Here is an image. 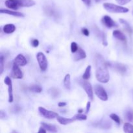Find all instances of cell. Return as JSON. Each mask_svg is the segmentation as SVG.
<instances>
[{
	"label": "cell",
	"instance_id": "41",
	"mask_svg": "<svg viewBox=\"0 0 133 133\" xmlns=\"http://www.w3.org/2000/svg\"><path fill=\"white\" fill-rule=\"evenodd\" d=\"M46 131H47V130L45 129H44L43 127H41L40 128V129H39L38 132L39 133L40 132H46Z\"/></svg>",
	"mask_w": 133,
	"mask_h": 133
},
{
	"label": "cell",
	"instance_id": "3",
	"mask_svg": "<svg viewBox=\"0 0 133 133\" xmlns=\"http://www.w3.org/2000/svg\"><path fill=\"white\" fill-rule=\"evenodd\" d=\"M78 83L79 84V85L84 90V91L87 93V96L89 97L90 100L94 99V91L93 88H92V85H91L90 83L88 81H87V80L85 79H79L78 80Z\"/></svg>",
	"mask_w": 133,
	"mask_h": 133
},
{
	"label": "cell",
	"instance_id": "32",
	"mask_svg": "<svg viewBox=\"0 0 133 133\" xmlns=\"http://www.w3.org/2000/svg\"><path fill=\"white\" fill-rule=\"evenodd\" d=\"M78 47L77 44L76 42H72L71 44V51L73 53H76L77 51L78 50Z\"/></svg>",
	"mask_w": 133,
	"mask_h": 133
},
{
	"label": "cell",
	"instance_id": "26",
	"mask_svg": "<svg viewBox=\"0 0 133 133\" xmlns=\"http://www.w3.org/2000/svg\"><path fill=\"white\" fill-rule=\"evenodd\" d=\"M91 75V66H88L86 68L85 71L83 75V79L85 80H88L90 79Z\"/></svg>",
	"mask_w": 133,
	"mask_h": 133
},
{
	"label": "cell",
	"instance_id": "16",
	"mask_svg": "<svg viewBox=\"0 0 133 133\" xmlns=\"http://www.w3.org/2000/svg\"><path fill=\"white\" fill-rule=\"evenodd\" d=\"M48 94L53 98H57L61 94V91L55 87H52L48 90Z\"/></svg>",
	"mask_w": 133,
	"mask_h": 133
},
{
	"label": "cell",
	"instance_id": "6",
	"mask_svg": "<svg viewBox=\"0 0 133 133\" xmlns=\"http://www.w3.org/2000/svg\"><path fill=\"white\" fill-rule=\"evenodd\" d=\"M36 58H37L40 70L42 71H45L48 68V61L44 53L42 52L38 53L36 55Z\"/></svg>",
	"mask_w": 133,
	"mask_h": 133
},
{
	"label": "cell",
	"instance_id": "20",
	"mask_svg": "<svg viewBox=\"0 0 133 133\" xmlns=\"http://www.w3.org/2000/svg\"><path fill=\"white\" fill-rule=\"evenodd\" d=\"M3 30L4 32H5V33L11 34L14 32V31L16 30V27L14 24L9 23V24H6L4 26Z\"/></svg>",
	"mask_w": 133,
	"mask_h": 133
},
{
	"label": "cell",
	"instance_id": "5",
	"mask_svg": "<svg viewBox=\"0 0 133 133\" xmlns=\"http://www.w3.org/2000/svg\"><path fill=\"white\" fill-rule=\"evenodd\" d=\"M94 92L96 96L101 100L106 101L108 100V95L106 91L104 89L103 87L99 84H96L94 86Z\"/></svg>",
	"mask_w": 133,
	"mask_h": 133
},
{
	"label": "cell",
	"instance_id": "2",
	"mask_svg": "<svg viewBox=\"0 0 133 133\" xmlns=\"http://www.w3.org/2000/svg\"><path fill=\"white\" fill-rule=\"evenodd\" d=\"M103 7L107 11L112 13H126L129 12V9L127 8L110 3H105L103 4Z\"/></svg>",
	"mask_w": 133,
	"mask_h": 133
},
{
	"label": "cell",
	"instance_id": "19",
	"mask_svg": "<svg viewBox=\"0 0 133 133\" xmlns=\"http://www.w3.org/2000/svg\"><path fill=\"white\" fill-rule=\"evenodd\" d=\"M20 6L30 7L35 5V2L33 0H18Z\"/></svg>",
	"mask_w": 133,
	"mask_h": 133
},
{
	"label": "cell",
	"instance_id": "28",
	"mask_svg": "<svg viewBox=\"0 0 133 133\" xmlns=\"http://www.w3.org/2000/svg\"><path fill=\"white\" fill-rule=\"evenodd\" d=\"M73 119L74 120H86L87 119V116L85 115V114H81V113H79V114H77L73 117Z\"/></svg>",
	"mask_w": 133,
	"mask_h": 133
},
{
	"label": "cell",
	"instance_id": "4",
	"mask_svg": "<svg viewBox=\"0 0 133 133\" xmlns=\"http://www.w3.org/2000/svg\"><path fill=\"white\" fill-rule=\"evenodd\" d=\"M107 66L111 68L112 69L115 70L116 72L121 74H124L127 71V68L124 64H122L118 62H107Z\"/></svg>",
	"mask_w": 133,
	"mask_h": 133
},
{
	"label": "cell",
	"instance_id": "40",
	"mask_svg": "<svg viewBox=\"0 0 133 133\" xmlns=\"http://www.w3.org/2000/svg\"><path fill=\"white\" fill-rule=\"evenodd\" d=\"M66 103L65 102H59L58 104V106L59 107H63L66 106Z\"/></svg>",
	"mask_w": 133,
	"mask_h": 133
},
{
	"label": "cell",
	"instance_id": "24",
	"mask_svg": "<svg viewBox=\"0 0 133 133\" xmlns=\"http://www.w3.org/2000/svg\"><path fill=\"white\" fill-rule=\"evenodd\" d=\"M64 85L65 88L68 90H70L71 88V81H70V74H66L64 79Z\"/></svg>",
	"mask_w": 133,
	"mask_h": 133
},
{
	"label": "cell",
	"instance_id": "33",
	"mask_svg": "<svg viewBox=\"0 0 133 133\" xmlns=\"http://www.w3.org/2000/svg\"><path fill=\"white\" fill-rule=\"evenodd\" d=\"M0 74H2L3 72V70H4V57L3 56L1 55V57H0Z\"/></svg>",
	"mask_w": 133,
	"mask_h": 133
},
{
	"label": "cell",
	"instance_id": "29",
	"mask_svg": "<svg viewBox=\"0 0 133 133\" xmlns=\"http://www.w3.org/2000/svg\"><path fill=\"white\" fill-rule=\"evenodd\" d=\"M125 117L127 120L133 123V111L132 110H128L126 112L125 114Z\"/></svg>",
	"mask_w": 133,
	"mask_h": 133
},
{
	"label": "cell",
	"instance_id": "31",
	"mask_svg": "<svg viewBox=\"0 0 133 133\" xmlns=\"http://www.w3.org/2000/svg\"><path fill=\"white\" fill-rule=\"evenodd\" d=\"M10 111L12 112V113H18L19 112H20L21 110V107L18 105H15L14 106L11 107L10 108Z\"/></svg>",
	"mask_w": 133,
	"mask_h": 133
},
{
	"label": "cell",
	"instance_id": "10",
	"mask_svg": "<svg viewBox=\"0 0 133 133\" xmlns=\"http://www.w3.org/2000/svg\"><path fill=\"white\" fill-rule=\"evenodd\" d=\"M4 83L8 86V91H9V102L12 103L13 101L12 94V84L11 79L9 77H6L4 80Z\"/></svg>",
	"mask_w": 133,
	"mask_h": 133
},
{
	"label": "cell",
	"instance_id": "25",
	"mask_svg": "<svg viewBox=\"0 0 133 133\" xmlns=\"http://www.w3.org/2000/svg\"><path fill=\"white\" fill-rule=\"evenodd\" d=\"M123 131L127 133H133V125L130 123H125L123 125Z\"/></svg>",
	"mask_w": 133,
	"mask_h": 133
},
{
	"label": "cell",
	"instance_id": "8",
	"mask_svg": "<svg viewBox=\"0 0 133 133\" xmlns=\"http://www.w3.org/2000/svg\"><path fill=\"white\" fill-rule=\"evenodd\" d=\"M93 126L96 127H99V128L103 129H110L112 127V123L109 119L104 118V119H101L99 122L94 123Z\"/></svg>",
	"mask_w": 133,
	"mask_h": 133
},
{
	"label": "cell",
	"instance_id": "12",
	"mask_svg": "<svg viewBox=\"0 0 133 133\" xmlns=\"http://www.w3.org/2000/svg\"><path fill=\"white\" fill-rule=\"evenodd\" d=\"M102 22L106 27H109V28H111V27H116L117 26L116 23L109 16H105L103 17Z\"/></svg>",
	"mask_w": 133,
	"mask_h": 133
},
{
	"label": "cell",
	"instance_id": "43",
	"mask_svg": "<svg viewBox=\"0 0 133 133\" xmlns=\"http://www.w3.org/2000/svg\"><path fill=\"white\" fill-rule=\"evenodd\" d=\"M95 1H96V2L98 3V2H99V1H101V0H95Z\"/></svg>",
	"mask_w": 133,
	"mask_h": 133
},
{
	"label": "cell",
	"instance_id": "14",
	"mask_svg": "<svg viewBox=\"0 0 133 133\" xmlns=\"http://www.w3.org/2000/svg\"><path fill=\"white\" fill-rule=\"evenodd\" d=\"M86 57H87V54H86L85 51L81 48H79L76 53L74 55V58L75 61H79L80 60L84 59Z\"/></svg>",
	"mask_w": 133,
	"mask_h": 133
},
{
	"label": "cell",
	"instance_id": "27",
	"mask_svg": "<svg viewBox=\"0 0 133 133\" xmlns=\"http://www.w3.org/2000/svg\"><path fill=\"white\" fill-rule=\"evenodd\" d=\"M30 91L32 92H35V93H40L42 91V88L40 86L36 85V84H35V85H32L29 87Z\"/></svg>",
	"mask_w": 133,
	"mask_h": 133
},
{
	"label": "cell",
	"instance_id": "11",
	"mask_svg": "<svg viewBox=\"0 0 133 133\" xmlns=\"http://www.w3.org/2000/svg\"><path fill=\"white\" fill-rule=\"evenodd\" d=\"M13 63L19 66H24L27 64V61L26 60L25 57L23 55L19 54L15 57L14 61H13Z\"/></svg>",
	"mask_w": 133,
	"mask_h": 133
},
{
	"label": "cell",
	"instance_id": "7",
	"mask_svg": "<svg viewBox=\"0 0 133 133\" xmlns=\"http://www.w3.org/2000/svg\"><path fill=\"white\" fill-rule=\"evenodd\" d=\"M38 110L39 112H40V114H41L43 117L47 118V119H54V118H57V116H58L57 113L47 110V109H44V107H40L38 108Z\"/></svg>",
	"mask_w": 133,
	"mask_h": 133
},
{
	"label": "cell",
	"instance_id": "21",
	"mask_svg": "<svg viewBox=\"0 0 133 133\" xmlns=\"http://www.w3.org/2000/svg\"><path fill=\"white\" fill-rule=\"evenodd\" d=\"M113 36L114 38L121 40V41H125L126 40V36L119 30H114L113 31Z\"/></svg>",
	"mask_w": 133,
	"mask_h": 133
},
{
	"label": "cell",
	"instance_id": "9",
	"mask_svg": "<svg viewBox=\"0 0 133 133\" xmlns=\"http://www.w3.org/2000/svg\"><path fill=\"white\" fill-rule=\"evenodd\" d=\"M11 77L13 79H21L23 77V74L19 69V66L15 64H13L11 72Z\"/></svg>",
	"mask_w": 133,
	"mask_h": 133
},
{
	"label": "cell",
	"instance_id": "30",
	"mask_svg": "<svg viewBox=\"0 0 133 133\" xmlns=\"http://www.w3.org/2000/svg\"><path fill=\"white\" fill-rule=\"evenodd\" d=\"M110 118H111L113 121H114L116 123H118V124H120V122H121L120 118H119V117L118 116L117 114L112 113V114H111L110 115Z\"/></svg>",
	"mask_w": 133,
	"mask_h": 133
},
{
	"label": "cell",
	"instance_id": "18",
	"mask_svg": "<svg viewBox=\"0 0 133 133\" xmlns=\"http://www.w3.org/2000/svg\"><path fill=\"white\" fill-rule=\"evenodd\" d=\"M57 121L59 122L62 125H68L70 124V123H73L74 122V119L72 118H64V117H61V116H57Z\"/></svg>",
	"mask_w": 133,
	"mask_h": 133
},
{
	"label": "cell",
	"instance_id": "42",
	"mask_svg": "<svg viewBox=\"0 0 133 133\" xmlns=\"http://www.w3.org/2000/svg\"><path fill=\"white\" fill-rule=\"evenodd\" d=\"M78 112H79V113L83 112V110H82V109H79V110H78Z\"/></svg>",
	"mask_w": 133,
	"mask_h": 133
},
{
	"label": "cell",
	"instance_id": "17",
	"mask_svg": "<svg viewBox=\"0 0 133 133\" xmlns=\"http://www.w3.org/2000/svg\"><path fill=\"white\" fill-rule=\"evenodd\" d=\"M41 126L44 127V129L47 130L48 131L51 132H57L58 131L57 130V127L56 126L53 125L51 124H48L47 123H44V122H42L41 123Z\"/></svg>",
	"mask_w": 133,
	"mask_h": 133
},
{
	"label": "cell",
	"instance_id": "37",
	"mask_svg": "<svg viewBox=\"0 0 133 133\" xmlns=\"http://www.w3.org/2000/svg\"><path fill=\"white\" fill-rule=\"evenodd\" d=\"M82 33L85 36H88L90 35V32L88 31V29H87V28H83L82 29Z\"/></svg>",
	"mask_w": 133,
	"mask_h": 133
},
{
	"label": "cell",
	"instance_id": "34",
	"mask_svg": "<svg viewBox=\"0 0 133 133\" xmlns=\"http://www.w3.org/2000/svg\"><path fill=\"white\" fill-rule=\"evenodd\" d=\"M31 43L32 46L34 47V48H36V47L38 46L39 45V41L37 39H32V40H31Z\"/></svg>",
	"mask_w": 133,
	"mask_h": 133
},
{
	"label": "cell",
	"instance_id": "1",
	"mask_svg": "<svg viewBox=\"0 0 133 133\" xmlns=\"http://www.w3.org/2000/svg\"><path fill=\"white\" fill-rule=\"evenodd\" d=\"M95 64H96V77L98 81L102 83H107L110 79L107 64L105 59L101 55L95 56Z\"/></svg>",
	"mask_w": 133,
	"mask_h": 133
},
{
	"label": "cell",
	"instance_id": "13",
	"mask_svg": "<svg viewBox=\"0 0 133 133\" xmlns=\"http://www.w3.org/2000/svg\"><path fill=\"white\" fill-rule=\"evenodd\" d=\"M5 3L6 7L14 10H17L20 6L18 0H6Z\"/></svg>",
	"mask_w": 133,
	"mask_h": 133
},
{
	"label": "cell",
	"instance_id": "23",
	"mask_svg": "<svg viewBox=\"0 0 133 133\" xmlns=\"http://www.w3.org/2000/svg\"><path fill=\"white\" fill-rule=\"evenodd\" d=\"M119 22H120L121 24H122V25L123 26V27H124V28L125 29L127 30L129 33H132V28H131L129 23L127 21L125 20V19H119Z\"/></svg>",
	"mask_w": 133,
	"mask_h": 133
},
{
	"label": "cell",
	"instance_id": "39",
	"mask_svg": "<svg viewBox=\"0 0 133 133\" xmlns=\"http://www.w3.org/2000/svg\"><path fill=\"white\" fill-rule=\"evenodd\" d=\"M82 1H83V2H84V3L85 4V5H88V6L90 5L91 0H82Z\"/></svg>",
	"mask_w": 133,
	"mask_h": 133
},
{
	"label": "cell",
	"instance_id": "38",
	"mask_svg": "<svg viewBox=\"0 0 133 133\" xmlns=\"http://www.w3.org/2000/svg\"><path fill=\"white\" fill-rule=\"evenodd\" d=\"M90 106H91V103L90 101H88L87 104V109H86V113L88 114L90 111Z\"/></svg>",
	"mask_w": 133,
	"mask_h": 133
},
{
	"label": "cell",
	"instance_id": "35",
	"mask_svg": "<svg viewBox=\"0 0 133 133\" xmlns=\"http://www.w3.org/2000/svg\"><path fill=\"white\" fill-rule=\"evenodd\" d=\"M116 2L118 3H119V5H124L127 4L128 3H129L131 0H116Z\"/></svg>",
	"mask_w": 133,
	"mask_h": 133
},
{
	"label": "cell",
	"instance_id": "36",
	"mask_svg": "<svg viewBox=\"0 0 133 133\" xmlns=\"http://www.w3.org/2000/svg\"><path fill=\"white\" fill-rule=\"evenodd\" d=\"M0 118L1 119H7V115L3 110H0Z\"/></svg>",
	"mask_w": 133,
	"mask_h": 133
},
{
	"label": "cell",
	"instance_id": "22",
	"mask_svg": "<svg viewBox=\"0 0 133 133\" xmlns=\"http://www.w3.org/2000/svg\"><path fill=\"white\" fill-rule=\"evenodd\" d=\"M95 32H96V35H97L100 39H101L103 44L104 45H107L108 43L107 41V38L105 34L104 33V32H103L102 31H100L99 29H96V31Z\"/></svg>",
	"mask_w": 133,
	"mask_h": 133
},
{
	"label": "cell",
	"instance_id": "15",
	"mask_svg": "<svg viewBox=\"0 0 133 133\" xmlns=\"http://www.w3.org/2000/svg\"><path fill=\"white\" fill-rule=\"evenodd\" d=\"M0 12H1V14H9V15H12L16 17H24V14H22V13L19 12L12 11V10H8V9H1V10H0Z\"/></svg>",
	"mask_w": 133,
	"mask_h": 133
},
{
	"label": "cell",
	"instance_id": "44",
	"mask_svg": "<svg viewBox=\"0 0 133 133\" xmlns=\"http://www.w3.org/2000/svg\"><path fill=\"white\" fill-rule=\"evenodd\" d=\"M132 96H133V92H132Z\"/></svg>",
	"mask_w": 133,
	"mask_h": 133
}]
</instances>
